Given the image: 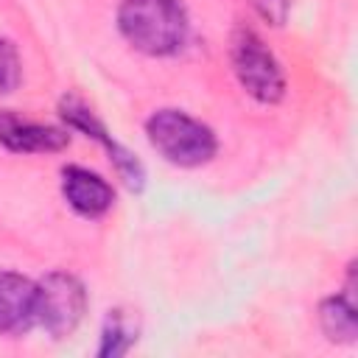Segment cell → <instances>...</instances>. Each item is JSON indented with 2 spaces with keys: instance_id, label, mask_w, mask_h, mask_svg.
Returning a JSON list of instances; mask_svg holds the SVG:
<instances>
[{
  "instance_id": "cell-12",
  "label": "cell",
  "mask_w": 358,
  "mask_h": 358,
  "mask_svg": "<svg viewBox=\"0 0 358 358\" xmlns=\"http://www.w3.org/2000/svg\"><path fill=\"white\" fill-rule=\"evenodd\" d=\"M252 3H255L257 14L271 25H282L288 17V0H252Z\"/></svg>"
},
{
  "instance_id": "cell-5",
  "label": "cell",
  "mask_w": 358,
  "mask_h": 358,
  "mask_svg": "<svg viewBox=\"0 0 358 358\" xmlns=\"http://www.w3.org/2000/svg\"><path fill=\"white\" fill-rule=\"evenodd\" d=\"M0 143L11 151L22 154H45V151H59L70 143V137L45 123H34L28 117H20L14 112H0Z\"/></svg>"
},
{
  "instance_id": "cell-7",
  "label": "cell",
  "mask_w": 358,
  "mask_h": 358,
  "mask_svg": "<svg viewBox=\"0 0 358 358\" xmlns=\"http://www.w3.org/2000/svg\"><path fill=\"white\" fill-rule=\"evenodd\" d=\"M62 115H64V120L73 126V129H81V131H87V137H95L98 143H103L106 148H109V159L115 162V168H117V173H120V179L131 187V190H140L143 187V179H145V173H143V165L126 151V148H120L115 140H109L106 137V131H103V126L95 120V115L84 106V103H78V101H64V106H62Z\"/></svg>"
},
{
  "instance_id": "cell-4",
  "label": "cell",
  "mask_w": 358,
  "mask_h": 358,
  "mask_svg": "<svg viewBox=\"0 0 358 358\" xmlns=\"http://www.w3.org/2000/svg\"><path fill=\"white\" fill-rule=\"evenodd\" d=\"M87 310L84 285L67 271H50L36 282V322L53 336H70Z\"/></svg>"
},
{
  "instance_id": "cell-10",
  "label": "cell",
  "mask_w": 358,
  "mask_h": 358,
  "mask_svg": "<svg viewBox=\"0 0 358 358\" xmlns=\"http://www.w3.org/2000/svg\"><path fill=\"white\" fill-rule=\"evenodd\" d=\"M137 338V330L131 324V319L123 316V310H109L106 324H103V336H101V350L98 355H123Z\"/></svg>"
},
{
  "instance_id": "cell-3",
  "label": "cell",
  "mask_w": 358,
  "mask_h": 358,
  "mask_svg": "<svg viewBox=\"0 0 358 358\" xmlns=\"http://www.w3.org/2000/svg\"><path fill=\"white\" fill-rule=\"evenodd\" d=\"M232 70L241 81V87L263 101V103H274L282 98L285 90V78L282 70L274 59V53L263 45V39L255 31H235L232 36Z\"/></svg>"
},
{
  "instance_id": "cell-9",
  "label": "cell",
  "mask_w": 358,
  "mask_h": 358,
  "mask_svg": "<svg viewBox=\"0 0 358 358\" xmlns=\"http://www.w3.org/2000/svg\"><path fill=\"white\" fill-rule=\"evenodd\" d=\"M352 277L347 282L344 294H336L330 299L322 302L319 308V319H322V330L327 333L330 341H352L358 322H355V296H352Z\"/></svg>"
},
{
  "instance_id": "cell-1",
  "label": "cell",
  "mask_w": 358,
  "mask_h": 358,
  "mask_svg": "<svg viewBox=\"0 0 358 358\" xmlns=\"http://www.w3.org/2000/svg\"><path fill=\"white\" fill-rule=\"evenodd\" d=\"M117 25L126 42L148 56H171L187 39V14L179 0H123Z\"/></svg>"
},
{
  "instance_id": "cell-6",
  "label": "cell",
  "mask_w": 358,
  "mask_h": 358,
  "mask_svg": "<svg viewBox=\"0 0 358 358\" xmlns=\"http://www.w3.org/2000/svg\"><path fill=\"white\" fill-rule=\"evenodd\" d=\"M36 322V282L0 271V333H22Z\"/></svg>"
},
{
  "instance_id": "cell-11",
  "label": "cell",
  "mask_w": 358,
  "mask_h": 358,
  "mask_svg": "<svg viewBox=\"0 0 358 358\" xmlns=\"http://www.w3.org/2000/svg\"><path fill=\"white\" fill-rule=\"evenodd\" d=\"M20 56L8 39L0 36V95L11 92L20 84Z\"/></svg>"
},
{
  "instance_id": "cell-2",
  "label": "cell",
  "mask_w": 358,
  "mask_h": 358,
  "mask_svg": "<svg viewBox=\"0 0 358 358\" xmlns=\"http://www.w3.org/2000/svg\"><path fill=\"white\" fill-rule=\"evenodd\" d=\"M148 143L173 165L182 168H196L204 165L215 154V137L213 131L199 123L196 117L176 112V109H162L154 112L145 123Z\"/></svg>"
},
{
  "instance_id": "cell-8",
  "label": "cell",
  "mask_w": 358,
  "mask_h": 358,
  "mask_svg": "<svg viewBox=\"0 0 358 358\" xmlns=\"http://www.w3.org/2000/svg\"><path fill=\"white\" fill-rule=\"evenodd\" d=\"M62 193H64L67 204L87 218L103 215L115 201L112 185L106 179H101L98 173H92L87 168H76V165L62 171Z\"/></svg>"
}]
</instances>
